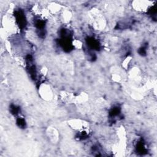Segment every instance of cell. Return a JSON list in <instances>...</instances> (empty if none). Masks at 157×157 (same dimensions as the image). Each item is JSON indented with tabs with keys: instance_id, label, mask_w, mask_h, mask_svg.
I'll return each mask as SVG.
<instances>
[{
	"instance_id": "cell-1",
	"label": "cell",
	"mask_w": 157,
	"mask_h": 157,
	"mask_svg": "<svg viewBox=\"0 0 157 157\" xmlns=\"http://www.w3.org/2000/svg\"><path fill=\"white\" fill-rule=\"evenodd\" d=\"M16 21L19 25V26L22 28H24L26 25V19L24 16V14L21 12H17L15 14Z\"/></svg>"
},
{
	"instance_id": "cell-2",
	"label": "cell",
	"mask_w": 157,
	"mask_h": 157,
	"mask_svg": "<svg viewBox=\"0 0 157 157\" xmlns=\"http://www.w3.org/2000/svg\"><path fill=\"white\" fill-rule=\"evenodd\" d=\"M88 45L90 48L93 50H98L100 47V44L98 42V40H97L94 37H88L86 40Z\"/></svg>"
},
{
	"instance_id": "cell-3",
	"label": "cell",
	"mask_w": 157,
	"mask_h": 157,
	"mask_svg": "<svg viewBox=\"0 0 157 157\" xmlns=\"http://www.w3.org/2000/svg\"><path fill=\"white\" fill-rule=\"evenodd\" d=\"M17 123L18 124V126L20 128H25V125H26V123H25V121L23 118H18L17 120Z\"/></svg>"
}]
</instances>
